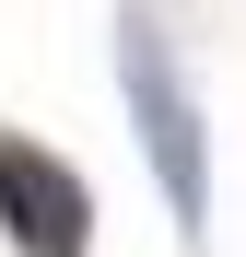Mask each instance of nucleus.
<instances>
[{
  "instance_id": "nucleus-1",
  "label": "nucleus",
  "mask_w": 246,
  "mask_h": 257,
  "mask_svg": "<svg viewBox=\"0 0 246 257\" xmlns=\"http://www.w3.org/2000/svg\"><path fill=\"white\" fill-rule=\"evenodd\" d=\"M117 70H129V117H141V141H152L164 210L199 234V105H188L176 59H164V24L152 12H117Z\"/></svg>"
},
{
  "instance_id": "nucleus-2",
  "label": "nucleus",
  "mask_w": 246,
  "mask_h": 257,
  "mask_svg": "<svg viewBox=\"0 0 246 257\" xmlns=\"http://www.w3.org/2000/svg\"><path fill=\"white\" fill-rule=\"evenodd\" d=\"M0 210H12L24 234L47 222V257H82V187H70V164H59V152L0 141Z\"/></svg>"
}]
</instances>
